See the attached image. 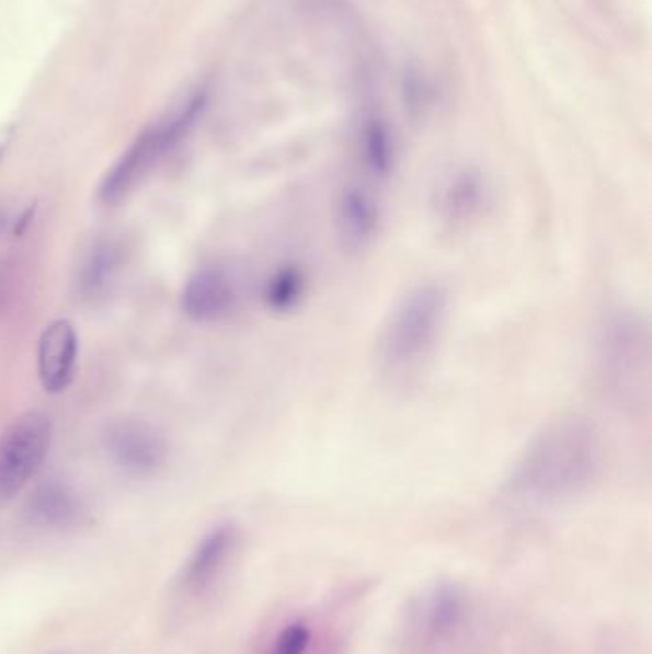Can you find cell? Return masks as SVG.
<instances>
[{
  "label": "cell",
  "mask_w": 652,
  "mask_h": 654,
  "mask_svg": "<svg viewBox=\"0 0 652 654\" xmlns=\"http://www.w3.org/2000/svg\"><path fill=\"white\" fill-rule=\"evenodd\" d=\"M603 440L592 422L562 415L530 438L503 481L507 512L538 519L584 500L603 471Z\"/></svg>",
  "instance_id": "obj_1"
},
{
  "label": "cell",
  "mask_w": 652,
  "mask_h": 654,
  "mask_svg": "<svg viewBox=\"0 0 652 654\" xmlns=\"http://www.w3.org/2000/svg\"><path fill=\"white\" fill-rule=\"evenodd\" d=\"M450 314V294L438 282L408 289L385 318L374 362L377 374L390 383H404L420 374L435 354Z\"/></svg>",
  "instance_id": "obj_2"
},
{
  "label": "cell",
  "mask_w": 652,
  "mask_h": 654,
  "mask_svg": "<svg viewBox=\"0 0 652 654\" xmlns=\"http://www.w3.org/2000/svg\"><path fill=\"white\" fill-rule=\"evenodd\" d=\"M597 369L605 387L628 404H645L651 392V333L638 312L610 310L595 341Z\"/></svg>",
  "instance_id": "obj_3"
},
{
  "label": "cell",
  "mask_w": 652,
  "mask_h": 654,
  "mask_svg": "<svg viewBox=\"0 0 652 654\" xmlns=\"http://www.w3.org/2000/svg\"><path fill=\"white\" fill-rule=\"evenodd\" d=\"M205 92H195L136 138L135 144L112 167V171L105 174L100 186L102 204L117 205L136 188V184L158 165L159 159L173 150L194 127L205 107Z\"/></svg>",
  "instance_id": "obj_4"
},
{
  "label": "cell",
  "mask_w": 652,
  "mask_h": 654,
  "mask_svg": "<svg viewBox=\"0 0 652 654\" xmlns=\"http://www.w3.org/2000/svg\"><path fill=\"white\" fill-rule=\"evenodd\" d=\"M53 444V422L31 410L18 415L0 435V507L12 502L45 463Z\"/></svg>",
  "instance_id": "obj_5"
},
{
  "label": "cell",
  "mask_w": 652,
  "mask_h": 654,
  "mask_svg": "<svg viewBox=\"0 0 652 654\" xmlns=\"http://www.w3.org/2000/svg\"><path fill=\"white\" fill-rule=\"evenodd\" d=\"M469 603L458 586L436 584L421 595L410 612V635L421 647H438L466 624Z\"/></svg>",
  "instance_id": "obj_6"
},
{
  "label": "cell",
  "mask_w": 652,
  "mask_h": 654,
  "mask_svg": "<svg viewBox=\"0 0 652 654\" xmlns=\"http://www.w3.org/2000/svg\"><path fill=\"white\" fill-rule=\"evenodd\" d=\"M107 458L130 477H151L167 459L163 435L151 425L136 420H123L107 427L104 435Z\"/></svg>",
  "instance_id": "obj_7"
},
{
  "label": "cell",
  "mask_w": 652,
  "mask_h": 654,
  "mask_svg": "<svg viewBox=\"0 0 652 654\" xmlns=\"http://www.w3.org/2000/svg\"><path fill=\"white\" fill-rule=\"evenodd\" d=\"M238 301V287L225 266L209 264L190 276L182 291V310L195 324L225 320Z\"/></svg>",
  "instance_id": "obj_8"
},
{
  "label": "cell",
  "mask_w": 652,
  "mask_h": 654,
  "mask_svg": "<svg viewBox=\"0 0 652 654\" xmlns=\"http://www.w3.org/2000/svg\"><path fill=\"white\" fill-rule=\"evenodd\" d=\"M79 362V335L76 325L58 318L46 325L37 345V369L41 385L48 394H61L76 379Z\"/></svg>",
  "instance_id": "obj_9"
},
{
  "label": "cell",
  "mask_w": 652,
  "mask_h": 654,
  "mask_svg": "<svg viewBox=\"0 0 652 654\" xmlns=\"http://www.w3.org/2000/svg\"><path fill=\"white\" fill-rule=\"evenodd\" d=\"M379 199L361 184H351L339 194L335 204V230L348 253H361L374 243L381 228Z\"/></svg>",
  "instance_id": "obj_10"
},
{
  "label": "cell",
  "mask_w": 652,
  "mask_h": 654,
  "mask_svg": "<svg viewBox=\"0 0 652 654\" xmlns=\"http://www.w3.org/2000/svg\"><path fill=\"white\" fill-rule=\"evenodd\" d=\"M488 205L490 186L487 179L474 169L451 174L435 197L436 218L450 230L471 226L484 215Z\"/></svg>",
  "instance_id": "obj_11"
},
{
  "label": "cell",
  "mask_w": 652,
  "mask_h": 654,
  "mask_svg": "<svg viewBox=\"0 0 652 654\" xmlns=\"http://www.w3.org/2000/svg\"><path fill=\"white\" fill-rule=\"evenodd\" d=\"M125 263V248L117 238L100 236L92 240L79 259L76 268L77 294L94 301L104 297L115 284Z\"/></svg>",
  "instance_id": "obj_12"
},
{
  "label": "cell",
  "mask_w": 652,
  "mask_h": 654,
  "mask_svg": "<svg viewBox=\"0 0 652 654\" xmlns=\"http://www.w3.org/2000/svg\"><path fill=\"white\" fill-rule=\"evenodd\" d=\"M83 513L81 497L68 484L58 481H48L37 486L25 504V519L33 527L45 530L76 527Z\"/></svg>",
  "instance_id": "obj_13"
},
{
  "label": "cell",
  "mask_w": 652,
  "mask_h": 654,
  "mask_svg": "<svg viewBox=\"0 0 652 654\" xmlns=\"http://www.w3.org/2000/svg\"><path fill=\"white\" fill-rule=\"evenodd\" d=\"M236 528L230 525H222L203 538L197 546L194 555L190 557L186 569H184V584L190 589H205L215 580L218 572L222 571L226 561L232 555L236 548Z\"/></svg>",
  "instance_id": "obj_14"
},
{
  "label": "cell",
  "mask_w": 652,
  "mask_h": 654,
  "mask_svg": "<svg viewBox=\"0 0 652 654\" xmlns=\"http://www.w3.org/2000/svg\"><path fill=\"white\" fill-rule=\"evenodd\" d=\"M307 291V276L297 264H285L274 272L264 287V302L274 312H289Z\"/></svg>",
  "instance_id": "obj_15"
},
{
  "label": "cell",
  "mask_w": 652,
  "mask_h": 654,
  "mask_svg": "<svg viewBox=\"0 0 652 654\" xmlns=\"http://www.w3.org/2000/svg\"><path fill=\"white\" fill-rule=\"evenodd\" d=\"M362 159L375 181H387L394 165V146L381 121H369L362 138Z\"/></svg>",
  "instance_id": "obj_16"
},
{
  "label": "cell",
  "mask_w": 652,
  "mask_h": 654,
  "mask_svg": "<svg viewBox=\"0 0 652 654\" xmlns=\"http://www.w3.org/2000/svg\"><path fill=\"white\" fill-rule=\"evenodd\" d=\"M312 645V630L307 622H291L276 635L268 654H308Z\"/></svg>",
  "instance_id": "obj_17"
},
{
  "label": "cell",
  "mask_w": 652,
  "mask_h": 654,
  "mask_svg": "<svg viewBox=\"0 0 652 654\" xmlns=\"http://www.w3.org/2000/svg\"><path fill=\"white\" fill-rule=\"evenodd\" d=\"M33 213H35V205H33V207H30V209H25V211H23L22 215H20V217L15 218V236H18V233H23V230H25V228L30 226L31 218H33Z\"/></svg>",
  "instance_id": "obj_18"
},
{
  "label": "cell",
  "mask_w": 652,
  "mask_h": 654,
  "mask_svg": "<svg viewBox=\"0 0 652 654\" xmlns=\"http://www.w3.org/2000/svg\"><path fill=\"white\" fill-rule=\"evenodd\" d=\"M10 140H12V127L0 128V161H2L4 153H7Z\"/></svg>",
  "instance_id": "obj_19"
}]
</instances>
